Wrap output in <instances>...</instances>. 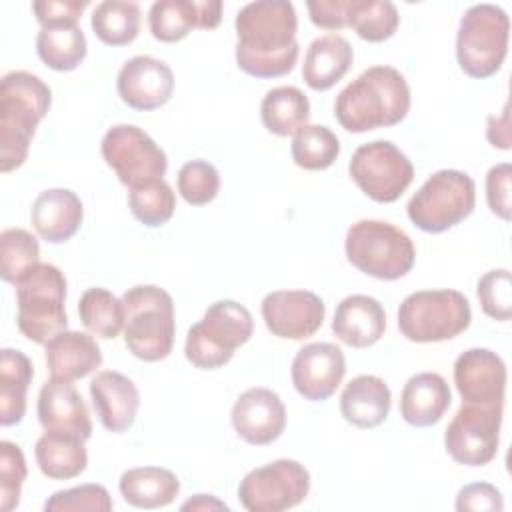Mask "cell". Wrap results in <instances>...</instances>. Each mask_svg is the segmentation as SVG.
<instances>
[{"instance_id":"1","label":"cell","mask_w":512,"mask_h":512,"mask_svg":"<svg viewBox=\"0 0 512 512\" xmlns=\"http://www.w3.org/2000/svg\"><path fill=\"white\" fill-rule=\"evenodd\" d=\"M236 64L254 78H278L298 60V16L292 2L256 0L242 6L234 20Z\"/></svg>"},{"instance_id":"2","label":"cell","mask_w":512,"mask_h":512,"mask_svg":"<svg viewBox=\"0 0 512 512\" xmlns=\"http://www.w3.org/2000/svg\"><path fill=\"white\" fill-rule=\"evenodd\" d=\"M410 110L406 78L392 66H372L346 84L334 102V116L352 134L400 124Z\"/></svg>"},{"instance_id":"3","label":"cell","mask_w":512,"mask_h":512,"mask_svg":"<svg viewBox=\"0 0 512 512\" xmlns=\"http://www.w3.org/2000/svg\"><path fill=\"white\" fill-rule=\"evenodd\" d=\"M50 88L26 70L2 76L0 84V170L20 168L28 156L38 122L48 114Z\"/></svg>"},{"instance_id":"4","label":"cell","mask_w":512,"mask_h":512,"mask_svg":"<svg viewBox=\"0 0 512 512\" xmlns=\"http://www.w3.org/2000/svg\"><path fill=\"white\" fill-rule=\"evenodd\" d=\"M124 344L144 362L170 356L176 336L174 300L154 284H138L122 294Z\"/></svg>"},{"instance_id":"5","label":"cell","mask_w":512,"mask_h":512,"mask_svg":"<svg viewBox=\"0 0 512 512\" xmlns=\"http://www.w3.org/2000/svg\"><path fill=\"white\" fill-rule=\"evenodd\" d=\"M14 286L18 304L16 324L24 338L46 344L66 330V276L58 266L38 262Z\"/></svg>"},{"instance_id":"6","label":"cell","mask_w":512,"mask_h":512,"mask_svg":"<svg viewBox=\"0 0 512 512\" xmlns=\"http://www.w3.org/2000/svg\"><path fill=\"white\" fill-rule=\"evenodd\" d=\"M252 332L254 320L246 306L236 300H218L188 330L184 344L186 360L200 370L222 368L250 340Z\"/></svg>"},{"instance_id":"7","label":"cell","mask_w":512,"mask_h":512,"mask_svg":"<svg viewBox=\"0 0 512 512\" xmlns=\"http://www.w3.org/2000/svg\"><path fill=\"white\" fill-rule=\"evenodd\" d=\"M348 262L378 280H398L406 276L416 260L410 236L384 220L354 222L344 240Z\"/></svg>"},{"instance_id":"8","label":"cell","mask_w":512,"mask_h":512,"mask_svg":"<svg viewBox=\"0 0 512 512\" xmlns=\"http://www.w3.org/2000/svg\"><path fill=\"white\" fill-rule=\"evenodd\" d=\"M510 20L496 4H474L460 18L456 32V60L470 78L494 76L508 54Z\"/></svg>"},{"instance_id":"9","label":"cell","mask_w":512,"mask_h":512,"mask_svg":"<svg viewBox=\"0 0 512 512\" xmlns=\"http://www.w3.org/2000/svg\"><path fill=\"white\" fill-rule=\"evenodd\" d=\"M472 320L468 298L458 290H418L398 308V328L410 342L428 344L456 338Z\"/></svg>"},{"instance_id":"10","label":"cell","mask_w":512,"mask_h":512,"mask_svg":"<svg viewBox=\"0 0 512 512\" xmlns=\"http://www.w3.org/2000/svg\"><path fill=\"white\" fill-rule=\"evenodd\" d=\"M476 204V184L462 170L434 172L410 198V222L428 234H440L466 220Z\"/></svg>"},{"instance_id":"11","label":"cell","mask_w":512,"mask_h":512,"mask_svg":"<svg viewBox=\"0 0 512 512\" xmlns=\"http://www.w3.org/2000/svg\"><path fill=\"white\" fill-rule=\"evenodd\" d=\"M354 184L374 202H396L414 180L408 156L390 140H374L354 150L348 164Z\"/></svg>"},{"instance_id":"12","label":"cell","mask_w":512,"mask_h":512,"mask_svg":"<svg viewBox=\"0 0 512 512\" xmlns=\"http://www.w3.org/2000/svg\"><path fill=\"white\" fill-rule=\"evenodd\" d=\"M310 492V472L298 460L280 458L250 470L238 486L248 512H282L298 506Z\"/></svg>"},{"instance_id":"13","label":"cell","mask_w":512,"mask_h":512,"mask_svg":"<svg viewBox=\"0 0 512 512\" xmlns=\"http://www.w3.org/2000/svg\"><path fill=\"white\" fill-rule=\"evenodd\" d=\"M100 150L104 162L128 188L158 180L168 170L166 152L134 124H116L108 128Z\"/></svg>"},{"instance_id":"14","label":"cell","mask_w":512,"mask_h":512,"mask_svg":"<svg viewBox=\"0 0 512 512\" xmlns=\"http://www.w3.org/2000/svg\"><path fill=\"white\" fill-rule=\"evenodd\" d=\"M502 410L498 406L462 404L444 432V448L464 466H484L498 454Z\"/></svg>"},{"instance_id":"15","label":"cell","mask_w":512,"mask_h":512,"mask_svg":"<svg viewBox=\"0 0 512 512\" xmlns=\"http://www.w3.org/2000/svg\"><path fill=\"white\" fill-rule=\"evenodd\" d=\"M266 328L286 340L314 336L326 316L322 298L310 290H276L264 296L260 306Z\"/></svg>"},{"instance_id":"16","label":"cell","mask_w":512,"mask_h":512,"mask_svg":"<svg viewBox=\"0 0 512 512\" xmlns=\"http://www.w3.org/2000/svg\"><path fill=\"white\" fill-rule=\"evenodd\" d=\"M454 384L462 404L504 408L506 364L488 348H470L454 362Z\"/></svg>"},{"instance_id":"17","label":"cell","mask_w":512,"mask_h":512,"mask_svg":"<svg viewBox=\"0 0 512 512\" xmlns=\"http://www.w3.org/2000/svg\"><path fill=\"white\" fill-rule=\"evenodd\" d=\"M292 384L310 402L328 400L346 374L344 352L332 342H312L300 348L292 360Z\"/></svg>"},{"instance_id":"18","label":"cell","mask_w":512,"mask_h":512,"mask_svg":"<svg viewBox=\"0 0 512 512\" xmlns=\"http://www.w3.org/2000/svg\"><path fill=\"white\" fill-rule=\"evenodd\" d=\"M234 432L252 446H266L278 440L286 428V408L270 388H248L230 412Z\"/></svg>"},{"instance_id":"19","label":"cell","mask_w":512,"mask_h":512,"mask_svg":"<svg viewBox=\"0 0 512 512\" xmlns=\"http://www.w3.org/2000/svg\"><path fill=\"white\" fill-rule=\"evenodd\" d=\"M116 90L124 104L134 110H156L164 106L174 92L172 68L152 56H134L126 60L116 78Z\"/></svg>"},{"instance_id":"20","label":"cell","mask_w":512,"mask_h":512,"mask_svg":"<svg viewBox=\"0 0 512 512\" xmlns=\"http://www.w3.org/2000/svg\"><path fill=\"white\" fill-rule=\"evenodd\" d=\"M90 398L100 424L108 432L122 434L134 424L140 392L128 376L116 370L98 372L90 382Z\"/></svg>"},{"instance_id":"21","label":"cell","mask_w":512,"mask_h":512,"mask_svg":"<svg viewBox=\"0 0 512 512\" xmlns=\"http://www.w3.org/2000/svg\"><path fill=\"white\" fill-rule=\"evenodd\" d=\"M36 412L44 430L70 432L84 440L92 436L88 406L72 382L56 378L46 380L38 392Z\"/></svg>"},{"instance_id":"22","label":"cell","mask_w":512,"mask_h":512,"mask_svg":"<svg viewBox=\"0 0 512 512\" xmlns=\"http://www.w3.org/2000/svg\"><path fill=\"white\" fill-rule=\"evenodd\" d=\"M384 330L386 312L376 298L352 294L336 306L332 332L342 344L350 348H368L384 336Z\"/></svg>"},{"instance_id":"23","label":"cell","mask_w":512,"mask_h":512,"mask_svg":"<svg viewBox=\"0 0 512 512\" xmlns=\"http://www.w3.org/2000/svg\"><path fill=\"white\" fill-rule=\"evenodd\" d=\"M82 218V202L78 194L68 188H50L40 192L30 210L36 234L50 244L70 240L78 232Z\"/></svg>"},{"instance_id":"24","label":"cell","mask_w":512,"mask_h":512,"mask_svg":"<svg viewBox=\"0 0 512 512\" xmlns=\"http://www.w3.org/2000/svg\"><path fill=\"white\" fill-rule=\"evenodd\" d=\"M46 366L52 378L74 382L86 378L102 364L96 340L86 332L64 330L46 344Z\"/></svg>"},{"instance_id":"25","label":"cell","mask_w":512,"mask_h":512,"mask_svg":"<svg viewBox=\"0 0 512 512\" xmlns=\"http://www.w3.org/2000/svg\"><path fill=\"white\" fill-rule=\"evenodd\" d=\"M452 392L436 372H420L408 378L400 394V416L406 424L426 428L438 424L450 408Z\"/></svg>"},{"instance_id":"26","label":"cell","mask_w":512,"mask_h":512,"mask_svg":"<svg viewBox=\"0 0 512 512\" xmlns=\"http://www.w3.org/2000/svg\"><path fill=\"white\" fill-rule=\"evenodd\" d=\"M392 406L388 384L374 374H360L352 378L340 396V412L346 422L356 428L380 426Z\"/></svg>"},{"instance_id":"27","label":"cell","mask_w":512,"mask_h":512,"mask_svg":"<svg viewBox=\"0 0 512 512\" xmlns=\"http://www.w3.org/2000/svg\"><path fill=\"white\" fill-rule=\"evenodd\" d=\"M354 60V50L350 42L340 34H324L310 42L304 64L302 78L308 88L324 92L332 88L350 70Z\"/></svg>"},{"instance_id":"28","label":"cell","mask_w":512,"mask_h":512,"mask_svg":"<svg viewBox=\"0 0 512 512\" xmlns=\"http://www.w3.org/2000/svg\"><path fill=\"white\" fill-rule=\"evenodd\" d=\"M84 442V438L70 432L46 430L34 446L40 472L52 480H70L80 476L88 464Z\"/></svg>"},{"instance_id":"29","label":"cell","mask_w":512,"mask_h":512,"mask_svg":"<svg viewBox=\"0 0 512 512\" xmlns=\"http://www.w3.org/2000/svg\"><path fill=\"white\" fill-rule=\"evenodd\" d=\"M122 498L134 508H164L180 492L178 476L160 466H138L122 472L118 482Z\"/></svg>"},{"instance_id":"30","label":"cell","mask_w":512,"mask_h":512,"mask_svg":"<svg viewBox=\"0 0 512 512\" xmlns=\"http://www.w3.org/2000/svg\"><path fill=\"white\" fill-rule=\"evenodd\" d=\"M34 378L30 358L14 348L0 354V424L14 426L26 414V392Z\"/></svg>"},{"instance_id":"31","label":"cell","mask_w":512,"mask_h":512,"mask_svg":"<svg viewBox=\"0 0 512 512\" xmlns=\"http://www.w3.org/2000/svg\"><path fill=\"white\" fill-rule=\"evenodd\" d=\"M86 50V36L78 24L40 26L36 36V52L40 60L56 72L76 70L86 58Z\"/></svg>"},{"instance_id":"32","label":"cell","mask_w":512,"mask_h":512,"mask_svg":"<svg viewBox=\"0 0 512 512\" xmlns=\"http://www.w3.org/2000/svg\"><path fill=\"white\" fill-rule=\"evenodd\" d=\"M262 124L276 136H294L310 118V102L296 86H276L260 104Z\"/></svg>"},{"instance_id":"33","label":"cell","mask_w":512,"mask_h":512,"mask_svg":"<svg viewBox=\"0 0 512 512\" xmlns=\"http://www.w3.org/2000/svg\"><path fill=\"white\" fill-rule=\"evenodd\" d=\"M96 38L108 46H126L140 32V6L124 0L100 2L90 18Z\"/></svg>"},{"instance_id":"34","label":"cell","mask_w":512,"mask_h":512,"mask_svg":"<svg viewBox=\"0 0 512 512\" xmlns=\"http://www.w3.org/2000/svg\"><path fill=\"white\" fill-rule=\"evenodd\" d=\"M78 316L90 334L104 340H114L124 328L122 298H116L106 288H88L80 296Z\"/></svg>"},{"instance_id":"35","label":"cell","mask_w":512,"mask_h":512,"mask_svg":"<svg viewBox=\"0 0 512 512\" xmlns=\"http://www.w3.org/2000/svg\"><path fill=\"white\" fill-rule=\"evenodd\" d=\"M348 26L366 42H384L400 24L398 10L388 0H348Z\"/></svg>"},{"instance_id":"36","label":"cell","mask_w":512,"mask_h":512,"mask_svg":"<svg viewBox=\"0 0 512 512\" xmlns=\"http://www.w3.org/2000/svg\"><path fill=\"white\" fill-rule=\"evenodd\" d=\"M292 160L304 170H326L340 156L338 136L322 124H304L290 144Z\"/></svg>"},{"instance_id":"37","label":"cell","mask_w":512,"mask_h":512,"mask_svg":"<svg viewBox=\"0 0 512 512\" xmlns=\"http://www.w3.org/2000/svg\"><path fill=\"white\" fill-rule=\"evenodd\" d=\"M196 0H158L148 10L150 34L160 42H178L198 28Z\"/></svg>"},{"instance_id":"38","label":"cell","mask_w":512,"mask_h":512,"mask_svg":"<svg viewBox=\"0 0 512 512\" xmlns=\"http://www.w3.org/2000/svg\"><path fill=\"white\" fill-rule=\"evenodd\" d=\"M128 206L132 216L148 228L166 224L176 210V196L164 178L130 188Z\"/></svg>"},{"instance_id":"39","label":"cell","mask_w":512,"mask_h":512,"mask_svg":"<svg viewBox=\"0 0 512 512\" xmlns=\"http://www.w3.org/2000/svg\"><path fill=\"white\" fill-rule=\"evenodd\" d=\"M40 246L32 232L24 228H6L0 234V276L16 284L40 260Z\"/></svg>"},{"instance_id":"40","label":"cell","mask_w":512,"mask_h":512,"mask_svg":"<svg viewBox=\"0 0 512 512\" xmlns=\"http://www.w3.org/2000/svg\"><path fill=\"white\" fill-rule=\"evenodd\" d=\"M220 174L206 160H190L178 170V192L192 206H204L218 196Z\"/></svg>"},{"instance_id":"41","label":"cell","mask_w":512,"mask_h":512,"mask_svg":"<svg viewBox=\"0 0 512 512\" xmlns=\"http://www.w3.org/2000/svg\"><path fill=\"white\" fill-rule=\"evenodd\" d=\"M482 312L494 320L506 322L512 316V280L506 268L486 272L476 284Z\"/></svg>"},{"instance_id":"42","label":"cell","mask_w":512,"mask_h":512,"mask_svg":"<svg viewBox=\"0 0 512 512\" xmlns=\"http://www.w3.org/2000/svg\"><path fill=\"white\" fill-rule=\"evenodd\" d=\"M112 506L114 504L108 490L100 484H80L74 488L58 490L44 502L46 512H110Z\"/></svg>"},{"instance_id":"43","label":"cell","mask_w":512,"mask_h":512,"mask_svg":"<svg viewBox=\"0 0 512 512\" xmlns=\"http://www.w3.org/2000/svg\"><path fill=\"white\" fill-rule=\"evenodd\" d=\"M26 480V460L18 444L0 442V508L10 512L20 502L22 484Z\"/></svg>"},{"instance_id":"44","label":"cell","mask_w":512,"mask_h":512,"mask_svg":"<svg viewBox=\"0 0 512 512\" xmlns=\"http://www.w3.org/2000/svg\"><path fill=\"white\" fill-rule=\"evenodd\" d=\"M510 178L512 166L508 162L496 164L486 174V200L492 214L502 220L512 218V202H510Z\"/></svg>"},{"instance_id":"45","label":"cell","mask_w":512,"mask_h":512,"mask_svg":"<svg viewBox=\"0 0 512 512\" xmlns=\"http://www.w3.org/2000/svg\"><path fill=\"white\" fill-rule=\"evenodd\" d=\"M88 8L86 0H36L32 10L40 26L78 24L82 12Z\"/></svg>"},{"instance_id":"46","label":"cell","mask_w":512,"mask_h":512,"mask_svg":"<svg viewBox=\"0 0 512 512\" xmlns=\"http://www.w3.org/2000/svg\"><path fill=\"white\" fill-rule=\"evenodd\" d=\"M504 498L502 492L488 482H474L464 486L456 496V510H502Z\"/></svg>"},{"instance_id":"47","label":"cell","mask_w":512,"mask_h":512,"mask_svg":"<svg viewBox=\"0 0 512 512\" xmlns=\"http://www.w3.org/2000/svg\"><path fill=\"white\" fill-rule=\"evenodd\" d=\"M306 8L312 24L318 28L342 30L348 26V20H346L348 0H308Z\"/></svg>"},{"instance_id":"48","label":"cell","mask_w":512,"mask_h":512,"mask_svg":"<svg viewBox=\"0 0 512 512\" xmlns=\"http://www.w3.org/2000/svg\"><path fill=\"white\" fill-rule=\"evenodd\" d=\"M486 136L494 148L510 150V114L508 104L504 106L500 116H488V128Z\"/></svg>"},{"instance_id":"49","label":"cell","mask_w":512,"mask_h":512,"mask_svg":"<svg viewBox=\"0 0 512 512\" xmlns=\"http://www.w3.org/2000/svg\"><path fill=\"white\" fill-rule=\"evenodd\" d=\"M196 6H198V16H200L198 28L212 30L220 24V20H222V2L220 0H196Z\"/></svg>"},{"instance_id":"50","label":"cell","mask_w":512,"mask_h":512,"mask_svg":"<svg viewBox=\"0 0 512 512\" xmlns=\"http://www.w3.org/2000/svg\"><path fill=\"white\" fill-rule=\"evenodd\" d=\"M228 510V506L220 500H216L214 496L210 494H196L194 498H190L188 502L182 504V510Z\"/></svg>"}]
</instances>
